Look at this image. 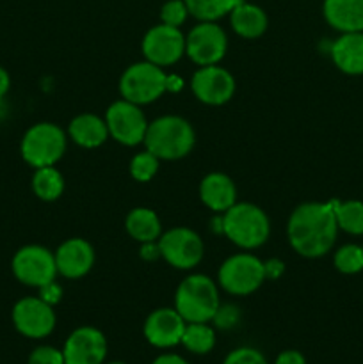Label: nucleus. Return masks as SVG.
I'll return each mask as SVG.
<instances>
[{
	"label": "nucleus",
	"mask_w": 363,
	"mask_h": 364,
	"mask_svg": "<svg viewBox=\"0 0 363 364\" xmlns=\"http://www.w3.org/2000/svg\"><path fill=\"white\" fill-rule=\"evenodd\" d=\"M152 364H189V363L177 354H164V355H159V358H157Z\"/></svg>",
	"instance_id": "e433bc0d"
},
{
	"label": "nucleus",
	"mask_w": 363,
	"mask_h": 364,
	"mask_svg": "<svg viewBox=\"0 0 363 364\" xmlns=\"http://www.w3.org/2000/svg\"><path fill=\"white\" fill-rule=\"evenodd\" d=\"M64 364H103L107 340L96 327H78L68 336L63 347Z\"/></svg>",
	"instance_id": "2eb2a0df"
},
{
	"label": "nucleus",
	"mask_w": 363,
	"mask_h": 364,
	"mask_svg": "<svg viewBox=\"0 0 363 364\" xmlns=\"http://www.w3.org/2000/svg\"><path fill=\"white\" fill-rule=\"evenodd\" d=\"M335 267L342 274H358L363 270V247L354 244L342 245L333 258Z\"/></svg>",
	"instance_id": "cd10ccee"
},
{
	"label": "nucleus",
	"mask_w": 363,
	"mask_h": 364,
	"mask_svg": "<svg viewBox=\"0 0 363 364\" xmlns=\"http://www.w3.org/2000/svg\"><path fill=\"white\" fill-rule=\"evenodd\" d=\"M187 14L189 9L184 0H169L160 9V20L162 23L180 28V25L187 20Z\"/></svg>",
	"instance_id": "c756f323"
},
{
	"label": "nucleus",
	"mask_w": 363,
	"mask_h": 364,
	"mask_svg": "<svg viewBox=\"0 0 363 364\" xmlns=\"http://www.w3.org/2000/svg\"><path fill=\"white\" fill-rule=\"evenodd\" d=\"M160 256L178 270H191L201 262L203 242L189 228H173L159 238Z\"/></svg>",
	"instance_id": "9b49d317"
},
{
	"label": "nucleus",
	"mask_w": 363,
	"mask_h": 364,
	"mask_svg": "<svg viewBox=\"0 0 363 364\" xmlns=\"http://www.w3.org/2000/svg\"><path fill=\"white\" fill-rule=\"evenodd\" d=\"M331 59L345 75H363V32H344L331 45Z\"/></svg>",
	"instance_id": "6ab92c4d"
},
{
	"label": "nucleus",
	"mask_w": 363,
	"mask_h": 364,
	"mask_svg": "<svg viewBox=\"0 0 363 364\" xmlns=\"http://www.w3.org/2000/svg\"><path fill=\"white\" fill-rule=\"evenodd\" d=\"M217 277L221 288L230 295H249L265 281V265L256 256L242 252L230 256L221 265Z\"/></svg>",
	"instance_id": "0eeeda50"
},
{
	"label": "nucleus",
	"mask_w": 363,
	"mask_h": 364,
	"mask_svg": "<svg viewBox=\"0 0 363 364\" xmlns=\"http://www.w3.org/2000/svg\"><path fill=\"white\" fill-rule=\"evenodd\" d=\"M68 134L75 144L93 149L102 146L109 139V128H107L105 119L96 114H80L70 123Z\"/></svg>",
	"instance_id": "412c9836"
},
{
	"label": "nucleus",
	"mask_w": 363,
	"mask_h": 364,
	"mask_svg": "<svg viewBox=\"0 0 363 364\" xmlns=\"http://www.w3.org/2000/svg\"><path fill=\"white\" fill-rule=\"evenodd\" d=\"M142 53L146 60L157 66H171L185 53V36L178 27L166 23L155 25L142 38Z\"/></svg>",
	"instance_id": "ddd939ff"
},
{
	"label": "nucleus",
	"mask_w": 363,
	"mask_h": 364,
	"mask_svg": "<svg viewBox=\"0 0 363 364\" xmlns=\"http://www.w3.org/2000/svg\"><path fill=\"white\" fill-rule=\"evenodd\" d=\"M28 364H64L63 350H57L53 347H43L34 348L28 355Z\"/></svg>",
	"instance_id": "2f4dec72"
},
{
	"label": "nucleus",
	"mask_w": 363,
	"mask_h": 364,
	"mask_svg": "<svg viewBox=\"0 0 363 364\" xmlns=\"http://www.w3.org/2000/svg\"><path fill=\"white\" fill-rule=\"evenodd\" d=\"M187 322L177 309L160 308L149 313L144 322V338L157 348H171L182 343Z\"/></svg>",
	"instance_id": "dca6fc26"
},
{
	"label": "nucleus",
	"mask_w": 363,
	"mask_h": 364,
	"mask_svg": "<svg viewBox=\"0 0 363 364\" xmlns=\"http://www.w3.org/2000/svg\"><path fill=\"white\" fill-rule=\"evenodd\" d=\"M199 198L206 208L224 213L237 203V188L226 174L210 173L199 183Z\"/></svg>",
	"instance_id": "a211bd4d"
},
{
	"label": "nucleus",
	"mask_w": 363,
	"mask_h": 364,
	"mask_svg": "<svg viewBox=\"0 0 363 364\" xmlns=\"http://www.w3.org/2000/svg\"><path fill=\"white\" fill-rule=\"evenodd\" d=\"M263 265H265V279H276L283 272V263L278 262V259H270Z\"/></svg>",
	"instance_id": "f704fd0d"
},
{
	"label": "nucleus",
	"mask_w": 363,
	"mask_h": 364,
	"mask_svg": "<svg viewBox=\"0 0 363 364\" xmlns=\"http://www.w3.org/2000/svg\"><path fill=\"white\" fill-rule=\"evenodd\" d=\"M109 364H125V363H120V361H114V363H109Z\"/></svg>",
	"instance_id": "ea45409f"
},
{
	"label": "nucleus",
	"mask_w": 363,
	"mask_h": 364,
	"mask_svg": "<svg viewBox=\"0 0 363 364\" xmlns=\"http://www.w3.org/2000/svg\"><path fill=\"white\" fill-rule=\"evenodd\" d=\"M182 345L192 354H209L216 345V333L206 323H187L182 336Z\"/></svg>",
	"instance_id": "393cba45"
},
{
	"label": "nucleus",
	"mask_w": 363,
	"mask_h": 364,
	"mask_svg": "<svg viewBox=\"0 0 363 364\" xmlns=\"http://www.w3.org/2000/svg\"><path fill=\"white\" fill-rule=\"evenodd\" d=\"M105 123L109 135L125 146H137L144 141L148 121L135 103L120 100L114 102L105 112Z\"/></svg>",
	"instance_id": "9d476101"
},
{
	"label": "nucleus",
	"mask_w": 363,
	"mask_h": 364,
	"mask_svg": "<svg viewBox=\"0 0 363 364\" xmlns=\"http://www.w3.org/2000/svg\"><path fill=\"white\" fill-rule=\"evenodd\" d=\"M189 14L198 18L199 21H216L224 14L231 13L237 4L242 0H184Z\"/></svg>",
	"instance_id": "bb28decb"
},
{
	"label": "nucleus",
	"mask_w": 363,
	"mask_h": 364,
	"mask_svg": "<svg viewBox=\"0 0 363 364\" xmlns=\"http://www.w3.org/2000/svg\"><path fill=\"white\" fill-rule=\"evenodd\" d=\"M230 21L235 34L244 39L260 38L267 31V23H269L265 11L262 7L248 4L244 0L231 9Z\"/></svg>",
	"instance_id": "4be33fe9"
},
{
	"label": "nucleus",
	"mask_w": 363,
	"mask_h": 364,
	"mask_svg": "<svg viewBox=\"0 0 363 364\" xmlns=\"http://www.w3.org/2000/svg\"><path fill=\"white\" fill-rule=\"evenodd\" d=\"M157 171H159V159L153 153H149L148 149L142 153H137L130 160V174L135 181L146 183V181H149L155 176Z\"/></svg>",
	"instance_id": "c85d7f7f"
},
{
	"label": "nucleus",
	"mask_w": 363,
	"mask_h": 364,
	"mask_svg": "<svg viewBox=\"0 0 363 364\" xmlns=\"http://www.w3.org/2000/svg\"><path fill=\"white\" fill-rule=\"evenodd\" d=\"M14 329L25 338L41 340L56 329V313L41 297H25L14 304L13 315Z\"/></svg>",
	"instance_id": "f8f14e48"
},
{
	"label": "nucleus",
	"mask_w": 363,
	"mask_h": 364,
	"mask_svg": "<svg viewBox=\"0 0 363 364\" xmlns=\"http://www.w3.org/2000/svg\"><path fill=\"white\" fill-rule=\"evenodd\" d=\"M228 50L226 32L216 21H199L185 38V53L198 66L217 64Z\"/></svg>",
	"instance_id": "1a4fd4ad"
},
{
	"label": "nucleus",
	"mask_w": 363,
	"mask_h": 364,
	"mask_svg": "<svg viewBox=\"0 0 363 364\" xmlns=\"http://www.w3.org/2000/svg\"><path fill=\"white\" fill-rule=\"evenodd\" d=\"M167 91V75L162 68L149 60L135 63L125 70L120 80V92L123 100L146 105L159 100Z\"/></svg>",
	"instance_id": "423d86ee"
},
{
	"label": "nucleus",
	"mask_w": 363,
	"mask_h": 364,
	"mask_svg": "<svg viewBox=\"0 0 363 364\" xmlns=\"http://www.w3.org/2000/svg\"><path fill=\"white\" fill-rule=\"evenodd\" d=\"M288 242L298 255L320 258L333 249L338 224L333 205L305 203L292 212L287 226Z\"/></svg>",
	"instance_id": "f257e3e1"
},
{
	"label": "nucleus",
	"mask_w": 363,
	"mask_h": 364,
	"mask_svg": "<svg viewBox=\"0 0 363 364\" xmlns=\"http://www.w3.org/2000/svg\"><path fill=\"white\" fill-rule=\"evenodd\" d=\"M57 272L68 279L85 276L95 265V249L84 238H70L56 251Z\"/></svg>",
	"instance_id": "f3484780"
},
{
	"label": "nucleus",
	"mask_w": 363,
	"mask_h": 364,
	"mask_svg": "<svg viewBox=\"0 0 363 364\" xmlns=\"http://www.w3.org/2000/svg\"><path fill=\"white\" fill-rule=\"evenodd\" d=\"M216 283L203 274L185 277L174 294V309L187 323H206L219 311Z\"/></svg>",
	"instance_id": "7ed1b4c3"
},
{
	"label": "nucleus",
	"mask_w": 363,
	"mask_h": 364,
	"mask_svg": "<svg viewBox=\"0 0 363 364\" xmlns=\"http://www.w3.org/2000/svg\"><path fill=\"white\" fill-rule=\"evenodd\" d=\"M125 228H127V233L139 244L155 242L162 235V226H160L157 213L149 208H142V206L128 212L127 219H125Z\"/></svg>",
	"instance_id": "5701e85b"
},
{
	"label": "nucleus",
	"mask_w": 363,
	"mask_h": 364,
	"mask_svg": "<svg viewBox=\"0 0 363 364\" xmlns=\"http://www.w3.org/2000/svg\"><path fill=\"white\" fill-rule=\"evenodd\" d=\"M9 85H11L9 73H7L4 68H0V98H2V96H6V92L9 91Z\"/></svg>",
	"instance_id": "4c0bfd02"
},
{
	"label": "nucleus",
	"mask_w": 363,
	"mask_h": 364,
	"mask_svg": "<svg viewBox=\"0 0 363 364\" xmlns=\"http://www.w3.org/2000/svg\"><path fill=\"white\" fill-rule=\"evenodd\" d=\"M337 224L349 235H363V203L362 201H331Z\"/></svg>",
	"instance_id": "a878e982"
},
{
	"label": "nucleus",
	"mask_w": 363,
	"mask_h": 364,
	"mask_svg": "<svg viewBox=\"0 0 363 364\" xmlns=\"http://www.w3.org/2000/svg\"><path fill=\"white\" fill-rule=\"evenodd\" d=\"M223 233L242 249H256L269 238V217L251 203H235L223 215Z\"/></svg>",
	"instance_id": "20e7f679"
},
{
	"label": "nucleus",
	"mask_w": 363,
	"mask_h": 364,
	"mask_svg": "<svg viewBox=\"0 0 363 364\" xmlns=\"http://www.w3.org/2000/svg\"><path fill=\"white\" fill-rule=\"evenodd\" d=\"M39 290H41V295H39V297H41L43 301L50 306L57 304V302L60 301V295H63V290H60V287L56 283V281L45 284V287H41Z\"/></svg>",
	"instance_id": "473e14b6"
},
{
	"label": "nucleus",
	"mask_w": 363,
	"mask_h": 364,
	"mask_svg": "<svg viewBox=\"0 0 363 364\" xmlns=\"http://www.w3.org/2000/svg\"><path fill=\"white\" fill-rule=\"evenodd\" d=\"M14 277L21 284L27 287L41 288L45 284L56 281L57 265L56 256L43 245H25L16 255L13 256L11 262Z\"/></svg>",
	"instance_id": "6e6552de"
},
{
	"label": "nucleus",
	"mask_w": 363,
	"mask_h": 364,
	"mask_svg": "<svg viewBox=\"0 0 363 364\" xmlns=\"http://www.w3.org/2000/svg\"><path fill=\"white\" fill-rule=\"evenodd\" d=\"M21 156L28 166H56L66 151V134L53 123H38L25 132L20 144Z\"/></svg>",
	"instance_id": "39448f33"
},
{
	"label": "nucleus",
	"mask_w": 363,
	"mask_h": 364,
	"mask_svg": "<svg viewBox=\"0 0 363 364\" xmlns=\"http://www.w3.org/2000/svg\"><path fill=\"white\" fill-rule=\"evenodd\" d=\"M223 364H269L267 359L263 358L262 352H258L256 348L251 347H241L231 350L226 355Z\"/></svg>",
	"instance_id": "7c9ffc66"
},
{
	"label": "nucleus",
	"mask_w": 363,
	"mask_h": 364,
	"mask_svg": "<svg viewBox=\"0 0 363 364\" xmlns=\"http://www.w3.org/2000/svg\"><path fill=\"white\" fill-rule=\"evenodd\" d=\"M159 256H160L159 244H155V242H146V244H142L141 258L155 259V258H159Z\"/></svg>",
	"instance_id": "c9c22d12"
},
{
	"label": "nucleus",
	"mask_w": 363,
	"mask_h": 364,
	"mask_svg": "<svg viewBox=\"0 0 363 364\" xmlns=\"http://www.w3.org/2000/svg\"><path fill=\"white\" fill-rule=\"evenodd\" d=\"M191 89L196 98L206 105H224L235 92V78L217 64L201 66L192 75Z\"/></svg>",
	"instance_id": "4468645a"
},
{
	"label": "nucleus",
	"mask_w": 363,
	"mask_h": 364,
	"mask_svg": "<svg viewBox=\"0 0 363 364\" xmlns=\"http://www.w3.org/2000/svg\"><path fill=\"white\" fill-rule=\"evenodd\" d=\"M324 18L335 31L363 32V0H324Z\"/></svg>",
	"instance_id": "aec40b11"
},
{
	"label": "nucleus",
	"mask_w": 363,
	"mask_h": 364,
	"mask_svg": "<svg viewBox=\"0 0 363 364\" xmlns=\"http://www.w3.org/2000/svg\"><path fill=\"white\" fill-rule=\"evenodd\" d=\"M274 364H306L305 355L298 350H285L276 358Z\"/></svg>",
	"instance_id": "72a5a7b5"
},
{
	"label": "nucleus",
	"mask_w": 363,
	"mask_h": 364,
	"mask_svg": "<svg viewBox=\"0 0 363 364\" xmlns=\"http://www.w3.org/2000/svg\"><path fill=\"white\" fill-rule=\"evenodd\" d=\"M144 146L159 160H178L187 156L196 144L194 128L180 116H162L148 123Z\"/></svg>",
	"instance_id": "f03ea898"
},
{
	"label": "nucleus",
	"mask_w": 363,
	"mask_h": 364,
	"mask_svg": "<svg viewBox=\"0 0 363 364\" xmlns=\"http://www.w3.org/2000/svg\"><path fill=\"white\" fill-rule=\"evenodd\" d=\"M182 87V80L174 75H167V91H177Z\"/></svg>",
	"instance_id": "58836bf2"
},
{
	"label": "nucleus",
	"mask_w": 363,
	"mask_h": 364,
	"mask_svg": "<svg viewBox=\"0 0 363 364\" xmlns=\"http://www.w3.org/2000/svg\"><path fill=\"white\" fill-rule=\"evenodd\" d=\"M32 191L43 201H56L64 192V178L53 166L39 167L32 176Z\"/></svg>",
	"instance_id": "b1692460"
}]
</instances>
